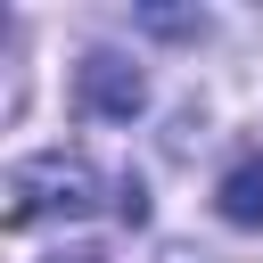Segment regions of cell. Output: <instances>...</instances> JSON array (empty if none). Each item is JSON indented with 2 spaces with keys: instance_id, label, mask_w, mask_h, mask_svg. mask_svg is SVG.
Returning a JSON list of instances; mask_svg holds the SVG:
<instances>
[{
  "instance_id": "cell-3",
  "label": "cell",
  "mask_w": 263,
  "mask_h": 263,
  "mask_svg": "<svg viewBox=\"0 0 263 263\" xmlns=\"http://www.w3.org/2000/svg\"><path fill=\"white\" fill-rule=\"evenodd\" d=\"M214 205H222L230 230H263V148L230 156V173L214 181Z\"/></svg>"
},
{
  "instance_id": "cell-2",
  "label": "cell",
  "mask_w": 263,
  "mask_h": 263,
  "mask_svg": "<svg viewBox=\"0 0 263 263\" xmlns=\"http://www.w3.org/2000/svg\"><path fill=\"white\" fill-rule=\"evenodd\" d=\"M74 99H82V115H99V123H132V115L148 107V74H140L123 49H90V58L74 66Z\"/></svg>"
},
{
  "instance_id": "cell-1",
  "label": "cell",
  "mask_w": 263,
  "mask_h": 263,
  "mask_svg": "<svg viewBox=\"0 0 263 263\" xmlns=\"http://www.w3.org/2000/svg\"><path fill=\"white\" fill-rule=\"evenodd\" d=\"M99 205V173L82 164V156H66V148H41V156H25L16 173H8V230H33V222H49V214H90Z\"/></svg>"
}]
</instances>
